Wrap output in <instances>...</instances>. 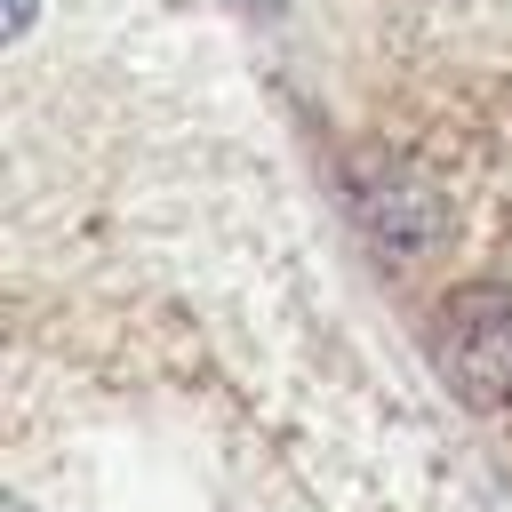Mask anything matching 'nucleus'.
Returning <instances> with one entry per match:
<instances>
[{
	"instance_id": "f257e3e1",
	"label": "nucleus",
	"mask_w": 512,
	"mask_h": 512,
	"mask_svg": "<svg viewBox=\"0 0 512 512\" xmlns=\"http://www.w3.org/2000/svg\"><path fill=\"white\" fill-rule=\"evenodd\" d=\"M440 360L480 408L512 416V288H496V280L456 288L440 312Z\"/></svg>"
},
{
	"instance_id": "f03ea898",
	"label": "nucleus",
	"mask_w": 512,
	"mask_h": 512,
	"mask_svg": "<svg viewBox=\"0 0 512 512\" xmlns=\"http://www.w3.org/2000/svg\"><path fill=\"white\" fill-rule=\"evenodd\" d=\"M32 8H40V0H8V40H24V32H32Z\"/></svg>"
},
{
	"instance_id": "7ed1b4c3",
	"label": "nucleus",
	"mask_w": 512,
	"mask_h": 512,
	"mask_svg": "<svg viewBox=\"0 0 512 512\" xmlns=\"http://www.w3.org/2000/svg\"><path fill=\"white\" fill-rule=\"evenodd\" d=\"M8 512H24V504H8Z\"/></svg>"
}]
</instances>
